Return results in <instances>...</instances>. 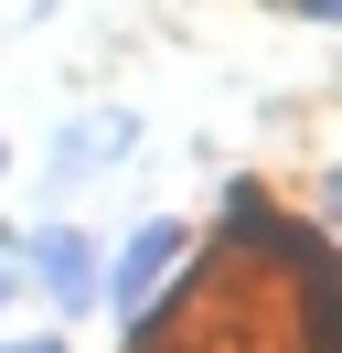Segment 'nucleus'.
Instances as JSON below:
<instances>
[{
	"label": "nucleus",
	"mask_w": 342,
	"mask_h": 353,
	"mask_svg": "<svg viewBox=\"0 0 342 353\" xmlns=\"http://www.w3.org/2000/svg\"><path fill=\"white\" fill-rule=\"evenodd\" d=\"M0 300H11V268H0Z\"/></svg>",
	"instance_id": "5"
},
{
	"label": "nucleus",
	"mask_w": 342,
	"mask_h": 353,
	"mask_svg": "<svg viewBox=\"0 0 342 353\" xmlns=\"http://www.w3.org/2000/svg\"><path fill=\"white\" fill-rule=\"evenodd\" d=\"M0 353H64V343H54V332H43V343H0Z\"/></svg>",
	"instance_id": "4"
},
{
	"label": "nucleus",
	"mask_w": 342,
	"mask_h": 353,
	"mask_svg": "<svg viewBox=\"0 0 342 353\" xmlns=\"http://www.w3.org/2000/svg\"><path fill=\"white\" fill-rule=\"evenodd\" d=\"M0 161H11V150H0Z\"/></svg>",
	"instance_id": "6"
},
{
	"label": "nucleus",
	"mask_w": 342,
	"mask_h": 353,
	"mask_svg": "<svg viewBox=\"0 0 342 353\" xmlns=\"http://www.w3.org/2000/svg\"><path fill=\"white\" fill-rule=\"evenodd\" d=\"M21 257H32V279L54 289V310H97V246L86 236H32Z\"/></svg>",
	"instance_id": "2"
},
{
	"label": "nucleus",
	"mask_w": 342,
	"mask_h": 353,
	"mask_svg": "<svg viewBox=\"0 0 342 353\" xmlns=\"http://www.w3.org/2000/svg\"><path fill=\"white\" fill-rule=\"evenodd\" d=\"M182 246H192L182 225H139V236L118 246V268H97V300H118V310H139L150 289H161L171 268H182Z\"/></svg>",
	"instance_id": "1"
},
{
	"label": "nucleus",
	"mask_w": 342,
	"mask_h": 353,
	"mask_svg": "<svg viewBox=\"0 0 342 353\" xmlns=\"http://www.w3.org/2000/svg\"><path fill=\"white\" fill-rule=\"evenodd\" d=\"M278 11H299V22H332V0H278Z\"/></svg>",
	"instance_id": "3"
}]
</instances>
